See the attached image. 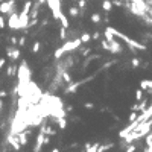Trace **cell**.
Here are the masks:
<instances>
[{
  "instance_id": "1",
  "label": "cell",
  "mask_w": 152,
  "mask_h": 152,
  "mask_svg": "<svg viewBox=\"0 0 152 152\" xmlns=\"http://www.w3.org/2000/svg\"><path fill=\"white\" fill-rule=\"evenodd\" d=\"M108 29H110V32L114 35V37H117V38H120V40H123L125 43L128 44V47L131 49V50L134 52L135 49H138V50H146V46L143 44V43H138V41H135V40H132V38H129L128 35H125V34H122L120 31H117V29H114V28H110L108 26Z\"/></svg>"
},
{
  "instance_id": "2",
  "label": "cell",
  "mask_w": 152,
  "mask_h": 152,
  "mask_svg": "<svg viewBox=\"0 0 152 152\" xmlns=\"http://www.w3.org/2000/svg\"><path fill=\"white\" fill-rule=\"evenodd\" d=\"M81 44H82V41H81V38H76V40H72V41H67V43H64V44L56 49L55 50V58L59 59L66 52H70V50H75V49H78Z\"/></svg>"
},
{
  "instance_id": "3",
  "label": "cell",
  "mask_w": 152,
  "mask_h": 152,
  "mask_svg": "<svg viewBox=\"0 0 152 152\" xmlns=\"http://www.w3.org/2000/svg\"><path fill=\"white\" fill-rule=\"evenodd\" d=\"M17 70H18V84L20 85H28L31 82L29 81L31 79V70L28 69V64L23 61Z\"/></svg>"
},
{
  "instance_id": "4",
  "label": "cell",
  "mask_w": 152,
  "mask_h": 152,
  "mask_svg": "<svg viewBox=\"0 0 152 152\" xmlns=\"http://www.w3.org/2000/svg\"><path fill=\"white\" fill-rule=\"evenodd\" d=\"M46 3L49 5V8H50V11H52L53 18H59V15L62 14L61 2H59V0H46Z\"/></svg>"
},
{
  "instance_id": "5",
  "label": "cell",
  "mask_w": 152,
  "mask_h": 152,
  "mask_svg": "<svg viewBox=\"0 0 152 152\" xmlns=\"http://www.w3.org/2000/svg\"><path fill=\"white\" fill-rule=\"evenodd\" d=\"M15 11V0H8V2H0V14L9 15L11 12Z\"/></svg>"
},
{
  "instance_id": "6",
  "label": "cell",
  "mask_w": 152,
  "mask_h": 152,
  "mask_svg": "<svg viewBox=\"0 0 152 152\" xmlns=\"http://www.w3.org/2000/svg\"><path fill=\"white\" fill-rule=\"evenodd\" d=\"M91 79H93V76H88V78H85L84 81H78V82H73V81H72V82H70V85L66 88V93H67V94H69V93H75L76 88H79L82 84L88 82V81H91Z\"/></svg>"
},
{
  "instance_id": "7",
  "label": "cell",
  "mask_w": 152,
  "mask_h": 152,
  "mask_svg": "<svg viewBox=\"0 0 152 152\" xmlns=\"http://www.w3.org/2000/svg\"><path fill=\"white\" fill-rule=\"evenodd\" d=\"M8 26L11 29H14V31H18V12L17 11H14V12H11L9 14V18H8Z\"/></svg>"
},
{
  "instance_id": "8",
  "label": "cell",
  "mask_w": 152,
  "mask_h": 152,
  "mask_svg": "<svg viewBox=\"0 0 152 152\" xmlns=\"http://www.w3.org/2000/svg\"><path fill=\"white\" fill-rule=\"evenodd\" d=\"M28 23H29V14L20 12L18 14V28L20 29H28Z\"/></svg>"
},
{
  "instance_id": "9",
  "label": "cell",
  "mask_w": 152,
  "mask_h": 152,
  "mask_svg": "<svg viewBox=\"0 0 152 152\" xmlns=\"http://www.w3.org/2000/svg\"><path fill=\"white\" fill-rule=\"evenodd\" d=\"M110 43V52L111 53H120L122 50H123V47H122V44L119 41H116V38H114L113 41H108Z\"/></svg>"
},
{
  "instance_id": "10",
  "label": "cell",
  "mask_w": 152,
  "mask_h": 152,
  "mask_svg": "<svg viewBox=\"0 0 152 152\" xmlns=\"http://www.w3.org/2000/svg\"><path fill=\"white\" fill-rule=\"evenodd\" d=\"M8 143L12 145V148H14L15 151H20V148H21V145L18 143V137H15L14 134H9V135H8Z\"/></svg>"
},
{
  "instance_id": "11",
  "label": "cell",
  "mask_w": 152,
  "mask_h": 152,
  "mask_svg": "<svg viewBox=\"0 0 152 152\" xmlns=\"http://www.w3.org/2000/svg\"><path fill=\"white\" fill-rule=\"evenodd\" d=\"M44 145V134L40 131V134L37 135V142H35V148H34V152H40L41 151V146Z\"/></svg>"
},
{
  "instance_id": "12",
  "label": "cell",
  "mask_w": 152,
  "mask_h": 152,
  "mask_svg": "<svg viewBox=\"0 0 152 152\" xmlns=\"http://www.w3.org/2000/svg\"><path fill=\"white\" fill-rule=\"evenodd\" d=\"M6 53H8L6 56H8V58H11V59H14V61H17V59L20 58V55H21L18 49H11V47H8V49H6Z\"/></svg>"
},
{
  "instance_id": "13",
  "label": "cell",
  "mask_w": 152,
  "mask_h": 152,
  "mask_svg": "<svg viewBox=\"0 0 152 152\" xmlns=\"http://www.w3.org/2000/svg\"><path fill=\"white\" fill-rule=\"evenodd\" d=\"M56 123H58V126L64 129L67 126V120H66V117H56Z\"/></svg>"
},
{
  "instance_id": "14",
  "label": "cell",
  "mask_w": 152,
  "mask_h": 152,
  "mask_svg": "<svg viewBox=\"0 0 152 152\" xmlns=\"http://www.w3.org/2000/svg\"><path fill=\"white\" fill-rule=\"evenodd\" d=\"M102 8H104V11H107V12H110L111 8H113L111 0H104V3H102Z\"/></svg>"
},
{
  "instance_id": "15",
  "label": "cell",
  "mask_w": 152,
  "mask_h": 152,
  "mask_svg": "<svg viewBox=\"0 0 152 152\" xmlns=\"http://www.w3.org/2000/svg\"><path fill=\"white\" fill-rule=\"evenodd\" d=\"M31 8H32V2H31V0H26V2H24V5H23V11H21V12L29 14Z\"/></svg>"
},
{
  "instance_id": "16",
  "label": "cell",
  "mask_w": 152,
  "mask_h": 152,
  "mask_svg": "<svg viewBox=\"0 0 152 152\" xmlns=\"http://www.w3.org/2000/svg\"><path fill=\"white\" fill-rule=\"evenodd\" d=\"M59 21H61V24H62V28H69V20H67V17H66V15H64V14H61V15H59V18H58Z\"/></svg>"
},
{
  "instance_id": "17",
  "label": "cell",
  "mask_w": 152,
  "mask_h": 152,
  "mask_svg": "<svg viewBox=\"0 0 152 152\" xmlns=\"http://www.w3.org/2000/svg\"><path fill=\"white\" fill-rule=\"evenodd\" d=\"M17 66L15 64H11V66H8V76H14L15 75V72H17Z\"/></svg>"
},
{
  "instance_id": "18",
  "label": "cell",
  "mask_w": 152,
  "mask_h": 152,
  "mask_svg": "<svg viewBox=\"0 0 152 152\" xmlns=\"http://www.w3.org/2000/svg\"><path fill=\"white\" fill-rule=\"evenodd\" d=\"M104 35H105V40H107V41H113L114 38H116V37H114L111 32H110V29H108V28L104 31Z\"/></svg>"
},
{
  "instance_id": "19",
  "label": "cell",
  "mask_w": 152,
  "mask_h": 152,
  "mask_svg": "<svg viewBox=\"0 0 152 152\" xmlns=\"http://www.w3.org/2000/svg\"><path fill=\"white\" fill-rule=\"evenodd\" d=\"M113 146H114L113 143H108V145H104V146L99 145V148H97V152H105V151H108V149H111Z\"/></svg>"
},
{
  "instance_id": "20",
  "label": "cell",
  "mask_w": 152,
  "mask_h": 152,
  "mask_svg": "<svg viewBox=\"0 0 152 152\" xmlns=\"http://www.w3.org/2000/svg\"><path fill=\"white\" fill-rule=\"evenodd\" d=\"M69 12H70L72 17H78V15H79V8L78 6H72V8L69 9Z\"/></svg>"
},
{
  "instance_id": "21",
  "label": "cell",
  "mask_w": 152,
  "mask_h": 152,
  "mask_svg": "<svg viewBox=\"0 0 152 152\" xmlns=\"http://www.w3.org/2000/svg\"><path fill=\"white\" fill-rule=\"evenodd\" d=\"M100 20H102V17L99 14H91V23H100Z\"/></svg>"
},
{
  "instance_id": "22",
  "label": "cell",
  "mask_w": 152,
  "mask_h": 152,
  "mask_svg": "<svg viewBox=\"0 0 152 152\" xmlns=\"http://www.w3.org/2000/svg\"><path fill=\"white\" fill-rule=\"evenodd\" d=\"M142 99H143V90H142V88H138L137 91H135V100L140 102Z\"/></svg>"
},
{
  "instance_id": "23",
  "label": "cell",
  "mask_w": 152,
  "mask_h": 152,
  "mask_svg": "<svg viewBox=\"0 0 152 152\" xmlns=\"http://www.w3.org/2000/svg\"><path fill=\"white\" fill-rule=\"evenodd\" d=\"M61 76H62V81H66L67 84H70V82L73 81L72 78H70V75H69L67 72H62V73H61Z\"/></svg>"
},
{
  "instance_id": "24",
  "label": "cell",
  "mask_w": 152,
  "mask_h": 152,
  "mask_svg": "<svg viewBox=\"0 0 152 152\" xmlns=\"http://www.w3.org/2000/svg\"><path fill=\"white\" fill-rule=\"evenodd\" d=\"M90 40H91V35H90V34H87V32L81 35V41H82V43H88Z\"/></svg>"
},
{
  "instance_id": "25",
  "label": "cell",
  "mask_w": 152,
  "mask_h": 152,
  "mask_svg": "<svg viewBox=\"0 0 152 152\" xmlns=\"http://www.w3.org/2000/svg\"><path fill=\"white\" fill-rule=\"evenodd\" d=\"M40 41H35L34 43V46H32V52H34V53H38V52H40Z\"/></svg>"
},
{
  "instance_id": "26",
  "label": "cell",
  "mask_w": 152,
  "mask_h": 152,
  "mask_svg": "<svg viewBox=\"0 0 152 152\" xmlns=\"http://www.w3.org/2000/svg\"><path fill=\"white\" fill-rule=\"evenodd\" d=\"M100 43H102V44H100V46H102V47H104V50H108V52H110V43H108V41L105 40V38H104V40H102Z\"/></svg>"
},
{
  "instance_id": "27",
  "label": "cell",
  "mask_w": 152,
  "mask_h": 152,
  "mask_svg": "<svg viewBox=\"0 0 152 152\" xmlns=\"http://www.w3.org/2000/svg\"><path fill=\"white\" fill-rule=\"evenodd\" d=\"M140 88H142L143 91H148L149 88H148V79H145V81H142L140 82Z\"/></svg>"
},
{
  "instance_id": "28",
  "label": "cell",
  "mask_w": 152,
  "mask_h": 152,
  "mask_svg": "<svg viewBox=\"0 0 152 152\" xmlns=\"http://www.w3.org/2000/svg\"><path fill=\"white\" fill-rule=\"evenodd\" d=\"M59 37H61V40H66V38H67V28H61Z\"/></svg>"
},
{
  "instance_id": "29",
  "label": "cell",
  "mask_w": 152,
  "mask_h": 152,
  "mask_svg": "<svg viewBox=\"0 0 152 152\" xmlns=\"http://www.w3.org/2000/svg\"><path fill=\"white\" fill-rule=\"evenodd\" d=\"M85 6H87V2H85V0H78V8H79V9H85Z\"/></svg>"
},
{
  "instance_id": "30",
  "label": "cell",
  "mask_w": 152,
  "mask_h": 152,
  "mask_svg": "<svg viewBox=\"0 0 152 152\" xmlns=\"http://www.w3.org/2000/svg\"><path fill=\"white\" fill-rule=\"evenodd\" d=\"M131 64H132V67H138V66H140V59H138V58H132Z\"/></svg>"
},
{
  "instance_id": "31",
  "label": "cell",
  "mask_w": 152,
  "mask_h": 152,
  "mask_svg": "<svg viewBox=\"0 0 152 152\" xmlns=\"http://www.w3.org/2000/svg\"><path fill=\"white\" fill-rule=\"evenodd\" d=\"M137 116H138V114H137V111H132L131 114H129V122L135 120V119H137Z\"/></svg>"
},
{
  "instance_id": "32",
  "label": "cell",
  "mask_w": 152,
  "mask_h": 152,
  "mask_svg": "<svg viewBox=\"0 0 152 152\" xmlns=\"http://www.w3.org/2000/svg\"><path fill=\"white\" fill-rule=\"evenodd\" d=\"M37 23H38V18H32V20L29 21V23H28V29H29V28H32V26H35Z\"/></svg>"
},
{
  "instance_id": "33",
  "label": "cell",
  "mask_w": 152,
  "mask_h": 152,
  "mask_svg": "<svg viewBox=\"0 0 152 152\" xmlns=\"http://www.w3.org/2000/svg\"><path fill=\"white\" fill-rule=\"evenodd\" d=\"M6 23H5V18H3V14H0V29H3Z\"/></svg>"
},
{
  "instance_id": "34",
  "label": "cell",
  "mask_w": 152,
  "mask_h": 152,
  "mask_svg": "<svg viewBox=\"0 0 152 152\" xmlns=\"http://www.w3.org/2000/svg\"><path fill=\"white\" fill-rule=\"evenodd\" d=\"M113 6H123V3L120 2V0H111Z\"/></svg>"
},
{
  "instance_id": "35",
  "label": "cell",
  "mask_w": 152,
  "mask_h": 152,
  "mask_svg": "<svg viewBox=\"0 0 152 152\" xmlns=\"http://www.w3.org/2000/svg\"><path fill=\"white\" fill-rule=\"evenodd\" d=\"M17 44H18L20 47H21V46H24V44H26V38H24V37H21L20 40L17 41Z\"/></svg>"
},
{
  "instance_id": "36",
  "label": "cell",
  "mask_w": 152,
  "mask_h": 152,
  "mask_svg": "<svg viewBox=\"0 0 152 152\" xmlns=\"http://www.w3.org/2000/svg\"><path fill=\"white\" fill-rule=\"evenodd\" d=\"M84 107L87 108V110H91V108H94V104H91V102H85Z\"/></svg>"
},
{
  "instance_id": "37",
  "label": "cell",
  "mask_w": 152,
  "mask_h": 152,
  "mask_svg": "<svg viewBox=\"0 0 152 152\" xmlns=\"http://www.w3.org/2000/svg\"><path fill=\"white\" fill-rule=\"evenodd\" d=\"M91 52V49H85V50L82 52V56H88V53Z\"/></svg>"
},
{
  "instance_id": "38",
  "label": "cell",
  "mask_w": 152,
  "mask_h": 152,
  "mask_svg": "<svg viewBox=\"0 0 152 152\" xmlns=\"http://www.w3.org/2000/svg\"><path fill=\"white\" fill-rule=\"evenodd\" d=\"M17 38H15V37H12V38H11V44H14V46H17Z\"/></svg>"
},
{
  "instance_id": "39",
  "label": "cell",
  "mask_w": 152,
  "mask_h": 152,
  "mask_svg": "<svg viewBox=\"0 0 152 152\" xmlns=\"http://www.w3.org/2000/svg\"><path fill=\"white\" fill-rule=\"evenodd\" d=\"M99 37H100V34H99V32H94V34H93V40H97Z\"/></svg>"
},
{
  "instance_id": "40",
  "label": "cell",
  "mask_w": 152,
  "mask_h": 152,
  "mask_svg": "<svg viewBox=\"0 0 152 152\" xmlns=\"http://www.w3.org/2000/svg\"><path fill=\"white\" fill-rule=\"evenodd\" d=\"M5 96H6V91L2 90V91H0V97H5Z\"/></svg>"
},
{
  "instance_id": "41",
  "label": "cell",
  "mask_w": 152,
  "mask_h": 152,
  "mask_svg": "<svg viewBox=\"0 0 152 152\" xmlns=\"http://www.w3.org/2000/svg\"><path fill=\"white\" fill-rule=\"evenodd\" d=\"M111 64H113V62H107V64H105V66H104V67H102V69H108V67H110V66H111Z\"/></svg>"
},
{
  "instance_id": "42",
  "label": "cell",
  "mask_w": 152,
  "mask_h": 152,
  "mask_svg": "<svg viewBox=\"0 0 152 152\" xmlns=\"http://www.w3.org/2000/svg\"><path fill=\"white\" fill-rule=\"evenodd\" d=\"M132 111H137V113H138V105H134V107H132Z\"/></svg>"
},
{
  "instance_id": "43",
  "label": "cell",
  "mask_w": 152,
  "mask_h": 152,
  "mask_svg": "<svg viewBox=\"0 0 152 152\" xmlns=\"http://www.w3.org/2000/svg\"><path fill=\"white\" fill-rule=\"evenodd\" d=\"M5 66V59H0V69H2Z\"/></svg>"
},
{
  "instance_id": "44",
  "label": "cell",
  "mask_w": 152,
  "mask_h": 152,
  "mask_svg": "<svg viewBox=\"0 0 152 152\" xmlns=\"http://www.w3.org/2000/svg\"><path fill=\"white\" fill-rule=\"evenodd\" d=\"M37 2H40V3L43 5V3H46V0H37Z\"/></svg>"
},
{
  "instance_id": "45",
  "label": "cell",
  "mask_w": 152,
  "mask_h": 152,
  "mask_svg": "<svg viewBox=\"0 0 152 152\" xmlns=\"http://www.w3.org/2000/svg\"><path fill=\"white\" fill-rule=\"evenodd\" d=\"M148 152H152V146H148Z\"/></svg>"
},
{
  "instance_id": "46",
  "label": "cell",
  "mask_w": 152,
  "mask_h": 152,
  "mask_svg": "<svg viewBox=\"0 0 152 152\" xmlns=\"http://www.w3.org/2000/svg\"><path fill=\"white\" fill-rule=\"evenodd\" d=\"M2 107H3V102L0 100V111H2Z\"/></svg>"
},
{
  "instance_id": "47",
  "label": "cell",
  "mask_w": 152,
  "mask_h": 152,
  "mask_svg": "<svg viewBox=\"0 0 152 152\" xmlns=\"http://www.w3.org/2000/svg\"><path fill=\"white\" fill-rule=\"evenodd\" d=\"M52 152H59V149H56V148H55V149H52Z\"/></svg>"
},
{
  "instance_id": "48",
  "label": "cell",
  "mask_w": 152,
  "mask_h": 152,
  "mask_svg": "<svg viewBox=\"0 0 152 152\" xmlns=\"http://www.w3.org/2000/svg\"><path fill=\"white\" fill-rule=\"evenodd\" d=\"M149 132H151V135H152V131H149Z\"/></svg>"
}]
</instances>
